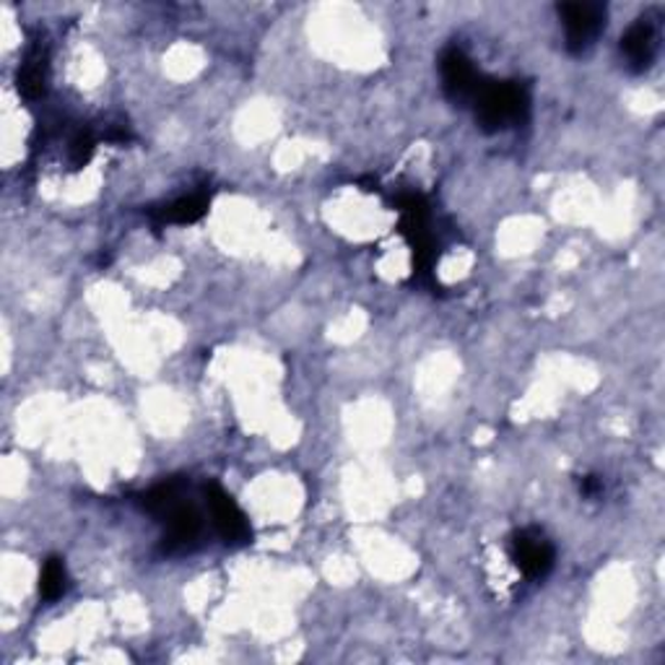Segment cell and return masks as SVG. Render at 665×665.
<instances>
[{
    "instance_id": "obj_1",
    "label": "cell",
    "mask_w": 665,
    "mask_h": 665,
    "mask_svg": "<svg viewBox=\"0 0 665 665\" xmlns=\"http://www.w3.org/2000/svg\"><path fill=\"white\" fill-rule=\"evenodd\" d=\"M479 125L486 133H499L525 122L531 112V92L520 81H488L479 86L473 97Z\"/></svg>"
},
{
    "instance_id": "obj_2",
    "label": "cell",
    "mask_w": 665,
    "mask_h": 665,
    "mask_svg": "<svg viewBox=\"0 0 665 665\" xmlns=\"http://www.w3.org/2000/svg\"><path fill=\"white\" fill-rule=\"evenodd\" d=\"M556 11L565 24L567 50L572 56L588 52L606 26V5L603 3H561Z\"/></svg>"
},
{
    "instance_id": "obj_3",
    "label": "cell",
    "mask_w": 665,
    "mask_h": 665,
    "mask_svg": "<svg viewBox=\"0 0 665 665\" xmlns=\"http://www.w3.org/2000/svg\"><path fill=\"white\" fill-rule=\"evenodd\" d=\"M439 73H443L445 94L452 105H473V97H476L479 86L484 84V76H481L476 65L471 63V58L460 47H450V50L443 52Z\"/></svg>"
},
{
    "instance_id": "obj_4",
    "label": "cell",
    "mask_w": 665,
    "mask_h": 665,
    "mask_svg": "<svg viewBox=\"0 0 665 665\" xmlns=\"http://www.w3.org/2000/svg\"><path fill=\"white\" fill-rule=\"evenodd\" d=\"M206 499H208V510H211L214 518V528L223 539V544L244 546L253 541V528H250V522L240 510V505H237L219 484L206 486Z\"/></svg>"
},
{
    "instance_id": "obj_5",
    "label": "cell",
    "mask_w": 665,
    "mask_h": 665,
    "mask_svg": "<svg viewBox=\"0 0 665 665\" xmlns=\"http://www.w3.org/2000/svg\"><path fill=\"white\" fill-rule=\"evenodd\" d=\"M510 554L515 567L520 569L522 575L531 577V580H539V577H546L554 567V546L552 541L546 539L544 533L539 531H520L512 535Z\"/></svg>"
},
{
    "instance_id": "obj_6",
    "label": "cell",
    "mask_w": 665,
    "mask_h": 665,
    "mask_svg": "<svg viewBox=\"0 0 665 665\" xmlns=\"http://www.w3.org/2000/svg\"><path fill=\"white\" fill-rule=\"evenodd\" d=\"M621 56L634 73L648 71L657 56V26L653 19L642 16L621 37Z\"/></svg>"
},
{
    "instance_id": "obj_7",
    "label": "cell",
    "mask_w": 665,
    "mask_h": 665,
    "mask_svg": "<svg viewBox=\"0 0 665 665\" xmlns=\"http://www.w3.org/2000/svg\"><path fill=\"white\" fill-rule=\"evenodd\" d=\"M161 520H165V525H167L165 548L169 554L182 552V548H188L201 535L198 510L182 499L174 507H169V510L161 515Z\"/></svg>"
},
{
    "instance_id": "obj_8",
    "label": "cell",
    "mask_w": 665,
    "mask_h": 665,
    "mask_svg": "<svg viewBox=\"0 0 665 665\" xmlns=\"http://www.w3.org/2000/svg\"><path fill=\"white\" fill-rule=\"evenodd\" d=\"M45 81H47V52L43 47H34L29 56L24 58L22 68H19V92L26 99H37L45 94Z\"/></svg>"
},
{
    "instance_id": "obj_9",
    "label": "cell",
    "mask_w": 665,
    "mask_h": 665,
    "mask_svg": "<svg viewBox=\"0 0 665 665\" xmlns=\"http://www.w3.org/2000/svg\"><path fill=\"white\" fill-rule=\"evenodd\" d=\"M208 211V195L206 193H195L188 195V198H180L169 206L159 208L154 216L161 223H195L203 219V214Z\"/></svg>"
},
{
    "instance_id": "obj_10",
    "label": "cell",
    "mask_w": 665,
    "mask_h": 665,
    "mask_svg": "<svg viewBox=\"0 0 665 665\" xmlns=\"http://www.w3.org/2000/svg\"><path fill=\"white\" fill-rule=\"evenodd\" d=\"M182 486H185V481H180V479L165 481V484L154 486L152 492H146L144 499H141V505H144V510L156 515V518H161L169 507H174L182 499Z\"/></svg>"
},
{
    "instance_id": "obj_11",
    "label": "cell",
    "mask_w": 665,
    "mask_h": 665,
    "mask_svg": "<svg viewBox=\"0 0 665 665\" xmlns=\"http://www.w3.org/2000/svg\"><path fill=\"white\" fill-rule=\"evenodd\" d=\"M68 588V572L60 556H50L45 561L43 575H39V593L45 601H58Z\"/></svg>"
},
{
    "instance_id": "obj_12",
    "label": "cell",
    "mask_w": 665,
    "mask_h": 665,
    "mask_svg": "<svg viewBox=\"0 0 665 665\" xmlns=\"http://www.w3.org/2000/svg\"><path fill=\"white\" fill-rule=\"evenodd\" d=\"M92 154H94V138H92L89 133H78L76 138H73V144H71V161H73V167L89 165Z\"/></svg>"
},
{
    "instance_id": "obj_13",
    "label": "cell",
    "mask_w": 665,
    "mask_h": 665,
    "mask_svg": "<svg viewBox=\"0 0 665 665\" xmlns=\"http://www.w3.org/2000/svg\"><path fill=\"white\" fill-rule=\"evenodd\" d=\"M580 492L585 494V497H598L603 492V481L598 476H585L580 481Z\"/></svg>"
}]
</instances>
